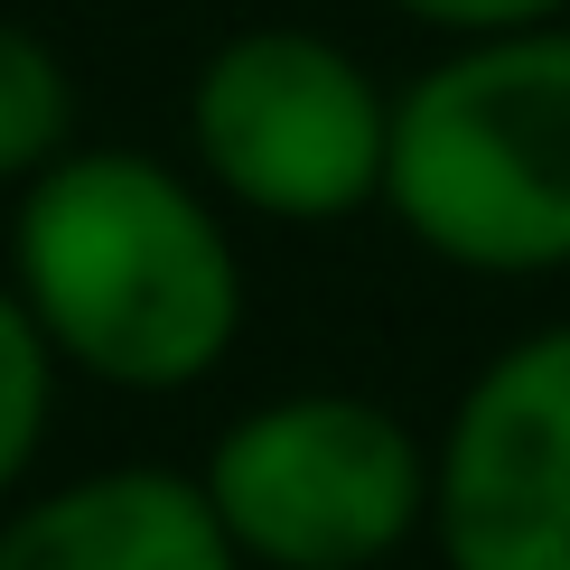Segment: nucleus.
Masks as SVG:
<instances>
[{"label": "nucleus", "mask_w": 570, "mask_h": 570, "mask_svg": "<svg viewBox=\"0 0 570 570\" xmlns=\"http://www.w3.org/2000/svg\"><path fill=\"white\" fill-rule=\"evenodd\" d=\"M57 346L38 337L29 299L10 291V272H0V514L29 495V468L47 459V431H57Z\"/></svg>", "instance_id": "obj_8"}, {"label": "nucleus", "mask_w": 570, "mask_h": 570, "mask_svg": "<svg viewBox=\"0 0 570 570\" xmlns=\"http://www.w3.org/2000/svg\"><path fill=\"white\" fill-rule=\"evenodd\" d=\"M412 29H431L440 47L449 38H505V29H542V19H570V0H384Z\"/></svg>", "instance_id": "obj_9"}, {"label": "nucleus", "mask_w": 570, "mask_h": 570, "mask_svg": "<svg viewBox=\"0 0 570 570\" xmlns=\"http://www.w3.org/2000/svg\"><path fill=\"white\" fill-rule=\"evenodd\" d=\"M76 150V76L29 19H0V187H29Z\"/></svg>", "instance_id": "obj_7"}, {"label": "nucleus", "mask_w": 570, "mask_h": 570, "mask_svg": "<svg viewBox=\"0 0 570 570\" xmlns=\"http://www.w3.org/2000/svg\"><path fill=\"white\" fill-rule=\"evenodd\" d=\"M384 216L468 281L570 272V19L449 38L393 85Z\"/></svg>", "instance_id": "obj_2"}, {"label": "nucleus", "mask_w": 570, "mask_h": 570, "mask_svg": "<svg viewBox=\"0 0 570 570\" xmlns=\"http://www.w3.org/2000/svg\"><path fill=\"white\" fill-rule=\"evenodd\" d=\"M234 206L131 140H76L10 197V291L66 374L104 393H187L244 337Z\"/></svg>", "instance_id": "obj_1"}, {"label": "nucleus", "mask_w": 570, "mask_h": 570, "mask_svg": "<svg viewBox=\"0 0 570 570\" xmlns=\"http://www.w3.org/2000/svg\"><path fill=\"white\" fill-rule=\"evenodd\" d=\"M187 169L234 216L346 225L384 206L393 85L327 29H234L187 76Z\"/></svg>", "instance_id": "obj_4"}, {"label": "nucleus", "mask_w": 570, "mask_h": 570, "mask_svg": "<svg viewBox=\"0 0 570 570\" xmlns=\"http://www.w3.org/2000/svg\"><path fill=\"white\" fill-rule=\"evenodd\" d=\"M0 570H244L197 468H85L0 514Z\"/></svg>", "instance_id": "obj_6"}, {"label": "nucleus", "mask_w": 570, "mask_h": 570, "mask_svg": "<svg viewBox=\"0 0 570 570\" xmlns=\"http://www.w3.org/2000/svg\"><path fill=\"white\" fill-rule=\"evenodd\" d=\"M197 487L244 570H384L431 542V440L355 384L244 402L206 440Z\"/></svg>", "instance_id": "obj_3"}, {"label": "nucleus", "mask_w": 570, "mask_h": 570, "mask_svg": "<svg viewBox=\"0 0 570 570\" xmlns=\"http://www.w3.org/2000/svg\"><path fill=\"white\" fill-rule=\"evenodd\" d=\"M440 570H570V318L524 327L459 384L431 440Z\"/></svg>", "instance_id": "obj_5"}]
</instances>
